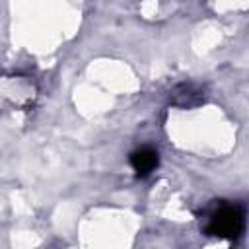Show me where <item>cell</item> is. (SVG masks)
<instances>
[{"instance_id": "2", "label": "cell", "mask_w": 249, "mask_h": 249, "mask_svg": "<svg viewBox=\"0 0 249 249\" xmlns=\"http://www.w3.org/2000/svg\"><path fill=\"white\" fill-rule=\"evenodd\" d=\"M130 161V167L134 169V175L136 177H148L160 163V154L150 148V146H142L138 150H134L128 158Z\"/></svg>"}, {"instance_id": "1", "label": "cell", "mask_w": 249, "mask_h": 249, "mask_svg": "<svg viewBox=\"0 0 249 249\" xmlns=\"http://www.w3.org/2000/svg\"><path fill=\"white\" fill-rule=\"evenodd\" d=\"M243 231V210L235 204H222L208 222V233L224 239H237Z\"/></svg>"}]
</instances>
